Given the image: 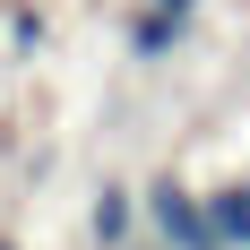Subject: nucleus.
<instances>
[{"label": "nucleus", "instance_id": "obj_1", "mask_svg": "<svg viewBox=\"0 0 250 250\" xmlns=\"http://www.w3.org/2000/svg\"><path fill=\"white\" fill-rule=\"evenodd\" d=\"M147 225L164 233L173 250H216V233H207V199H190L181 181H155V190H147Z\"/></svg>", "mask_w": 250, "mask_h": 250}, {"label": "nucleus", "instance_id": "obj_2", "mask_svg": "<svg viewBox=\"0 0 250 250\" xmlns=\"http://www.w3.org/2000/svg\"><path fill=\"white\" fill-rule=\"evenodd\" d=\"M207 233H216V250H250V181L207 190Z\"/></svg>", "mask_w": 250, "mask_h": 250}, {"label": "nucleus", "instance_id": "obj_3", "mask_svg": "<svg viewBox=\"0 0 250 250\" xmlns=\"http://www.w3.org/2000/svg\"><path fill=\"white\" fill-rule=\"evenodd\" d=\"M181 35H190V18H181V9H155V0L129 18V52H138V61H164Z\"/></svg>", "mask_w": 250, "mask_h": 250}, {"label": "nucleus", "instance_id": "obj_4", "mask_svg": "<svg viewBox=\"0 0 250 250\" xmlns=\"http://www.w3.org/2000/svg\"><path fill=\"white\" fill-rule=\"evenodd\" d=\"M129 225H138L129 181H104V190H95V242H104V250H129Z\"/></svg>", "mask_w": 250, "mask_h": 250}]
</instances>
